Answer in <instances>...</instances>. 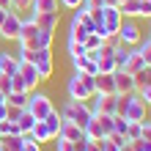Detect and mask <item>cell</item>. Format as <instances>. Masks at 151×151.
Returning <instances> with one entry per match:
<instances>
[{
  "instance_id": "cell-1",
  "label": "cell",
  "mask_w": 151,
  "mask_h": 151,
  "mask_svg": "<svg viewBox=\"0 0 151 151\" xmlns=\"http://www.w3.org/2000/svg\"><path fill=\"white\" fill-rule=\"evenodd\" d=\"M66 93L69 99H77V102H91V96L96 93V77L93 74H83V72H72L66 83Z\"/></svg>"
},
{
  "instance_id": "cell-2",
  "label": "cell",
  "mask_w": 151,
  "mask_h": 151,
  "mask_svg": "<svg viewBox=\"0 0 151 151\" xmlns=\"http://www.w3.org/2000/svg\"><path fill=\"white\" fill-rule=\"evenodd\" d=\"M58 113H60L63 121H72V124H77V127H83V129H85V124L91 121V115H93L91 102H77V99H66Z\"/></svg>"
},
{
  "instance_id": "cell-3",
  "label": "cell",
  "mask_w": 151,
  "mask_h": 151,
  "mask_svg": "<svg viewBox=\"0 0 151 151\" xmlns=\"http://www.w3.org/2000/svg\"><path fill=\"white\" fill-rule=\"evenodd\" d=\"M118 113L127 121H140V124H143L148 107L143 104V99H140L137 93H118Z\"/></svg>"
},
{
  "instance_id": "cell-4",
  "label": "cell",
  "mask_w": 151,
  "mask_h": 151,
  "mask_svg": "<svg viewBox=\"0 0 151 151\" xmlns=\"http://www.w3.org/2000/svg\"><path fill=\"white\" fill-rule=\"evenodd\" d=\"M25 110H28V113H30L36 121H44L50 110H55V104H52V99H50L47 93H41V91H33V93L28 96V107H25Z\"/></svg>"
},
{
  "instance_id": "cell-5",
  "label": "cell",
  "mask_w": 151,
  "mask_h": 151,
  "mask_svg": "<svg viewBox=\"0 0 151 151\" xmlns=\"http://www.w3.org/2000/svg\"><path fill=\"white\" fill-rule=\"evenodd\" d=\"M124 22V17L118 11V6H102V19H99V28H104V41L110 36H115Z\"/></svg>"
},
{
  "instance_id": "cell-6",
  "label": "cell",
  "mask_w": 151,
  "mask_h": 151,
  "mask_svg": "<svg viewBox=\"0 0 151 151\" xmlns=\"http://www.w3.org/2000/svg\"><path fill=\"white\" fill-rule=\"evenodd\" d=\"M115 36H118V41L124 44V47H137V44L143 41V30H140L137 19H124Z\"/></svg>"
},
{
  "instance_id": "cell-7",
  "label": "cell",
  "mask_w": 151,
  "mask_h": 151,
  "mask_svg": "<svg viewBox=\"0 0 151 151\" xmlns=\"http://www.w3.org/2000/svg\"><path fill=\"white\" fill-rule=\"evenodd\" d=\"M33 66H36L39 80H50L52 72H55V58H52V50H36L33 52Z\"/></svg>"
},
{
  "instance_id": "cell-8",
  "label": "cell",
  "mask_w": 151,
  "mask_h": 151,
  "mask_svg": "<svg viewBox=\"0 0 151 151\" xmlns=\"http://www.w3.org/2000/svg\"><path fill=\"white\" fill-rule=\"evenodd\" d=\"M91 110L99 115H115L118 113V93H93Z\"/></svg>"
},
{
  "instance_id": "cell-9",
  "label": "cell",
  "mask_w": 151,
  "mask_h": 151,
  "mask_svg": "<svg viewBox=\"0 0 151 151\" xmlns=\"http://www.w3.org/2000/svg\"><path fill=\"white\" fill-rule=\"evenodd\" d=\"M19 28H22V14H19V11H6V19L0 22V39L17 41Z\"/></svg>"
},
{
  "instance_id": "cell-10",
  "label": "cell",
  "mask_w": 151,
  "mask_h": 151,
  "mask_svg": "<svg viewBox=\"0 0 151 151\" xmlns=\"http://www.w3.org/2000/svg\"><path fill=\"white\" fill-rule=\"evenodd\" d=\"M36 22H33V17L25 19L22 17V28H19V36H17V44H19V50H36Z\"/></svg>"
},
{
  "instance_id": "cell-11",
  "label": "cell",
  "mask_w": 151,
  "mask_h": 151,
  "mask_svg": "<svg viewBox=\"0 0 151 151\" xmlns=\"http://www.w3.org/2000/svg\"><path fill=\"white\" fill-rule=\"evenodd\" d=\"M17 74L22 77V83H25V88H28V93H33V91H36V85L41 83L39 74H36V66H33V63H25V60H19V69H17Z\"/></svg>"
},
{
  "instance_id": "cell-12",
  "label": "cell",
  "mask_w": 151,
  "mask_h": 151,
  "mask_svg": "<svg viewBox=\"0 0 151 151\" xmlns=\"http://www.w3.org/2000/svg\"><path fill=\"white\" fill-rule=\"evenodd\" d=\"M143 66H146L143 55H140L135 47H129V50H127V58H124V63H121V72H127V74H137Z\"/></svg>"
},
{
  "instance_id": "cell-13",
  "label": "cell",
  "mask_w": 151,
  "mask_h": 151,
  "mask_svg": "<svg viewBox=\"0 0 151 151\" xmlns=\"http://www.w3.org/2000/svg\"><path fill=\"white\" fill-rule=\"evenodd\" d=\"M115 77V93H137V83H135V74H127V72H113Z\"/></svg>"
},
{
  "instance_id": "cell-14",
  "label": "cell",
  "mask_w": 151,
  "mask_h": 151,
  "mask_svg": "<svg viewBox=\"0 0 151 151\" xmlns=\"http://www.w3.org/2000/svg\"><path fill=\"white\" fill-rule=\"evenodd\" d=\"M30 17H33V22H36V28H39V30H52V33H55V30H58V25H60V14H58V11L30 14Z\"/></svg>"
},
{
  "instance_id": "cell-15",
  "label": "cell",
  "mask_w": 151,
  "mask_h": 151,
  "mask_svg": "<svg viewBox=\"0 0 151 151\" xmlns=\"http://www.w3.org/2000/svg\"><path fill=\"white\" fill-rule=\"evenodd\" d=\"M58 137H63V140H72V143H77V140H83V137H85V132H83V127H77V124H72V121H60Z\"/></svg>"
},
{
  "instance_id": "cell-16",
  "label": "cell",
  "mask_w": 151,
  "mask_h": 151,
  "mask_svg": "<svg viewBox=\"0 0 151 151\" xmlns=\"http://www.w3.org/2000/svg\"><path fill=\"white\" fill-rule=\"evenodd\" d=\"M17 69H19V58L14 55L11 50H3L0 52V74H17Z\"/></svg>"
},
{
  "instance_id": "cell-17",
  "label": "cell",
  "mask_w": 151,
  "mask_h": 151,
  "mask_svg": "<svg viewBox=\"0 0 151 151\" xmlns=\"http://www.w3.org/2000/svg\"><path fill=\"white\" fill-rule=\"evenodd\" d=\"M72 69L74 72H83V74H93V77L99 74V66H96V60L88 58V52L83 58H72Z\"/></svg>"
},
{
  "instance_id": "cell-18",
  "label": "cell",
  "mask_w": 151,
  "mask_h": 151,
  "mask_svg": "<svg viewBox=\"0 0 151 151\" xmlns=\"http://www.w3.org/2000/svg\"><path fill=\"white\" fill-rule=\"evenodd\" d=\"M72 22H77V25H80V28H83L85 33H93V30H96L93 17H91V11H85V8H77V11L72 14Z\"/></svg>"
},
{
  "instance_id": "cell-19",
  "label": "cell",
  "mask_w": 151,
  "mask_h": 151,
  "mask_svg": "<svg viewBox=\"0 0 151 151\" xmlns=\"http://www.w3.org/2000/svg\"><path fill=\"white\" fill-rule=\"evenodd\" d=\"M124 19H140V0H124L118 6Z\"/></svg>"
},
{
  "instance_id": "cell-20",
  "label": "cell",
  "mask_w": 151,
  "mask_h": 151,
  "mask_svg": "<svg viewBox=\"0 0 151 151\" xmlns=\"http://www.w3.org/2000/svg\"><path fill=\"white\" fill-rule=\"evenodd\" d=\"M30 137L36 140V143H50V140H52V132H50V127L44 121H36V124H33V129H30Z\"/></svg>"
},
{
  "instance_id": "cell-21",
  "label": "cell",
  "mask_w": 151,
  "mask_h": 151,
  "mask_svg": "<svg viewBox=\"0 0 151 151\" xmlns=\"http://www.w3.org/2000/svg\"><path fill=\"white\" fill-rule=\"evenodd\" d=\"M96 93H115V77L113 74H96Z\"/></svg>"
},
{
  "instance_id": "cell-22",
  "label": "cell",
  "mask_w": 151,
  "mask_h": 151,
  "mask_svg": "<svg viewBox=\"0 0 151 151\" xmlns=\"http://www.w3.org/2000/svg\"><path fill=\"white\" fill-rule=\"evenodd\" d=\"M33 14H47V11H58V0H33L30 3Z\"/></svg>"
},
{
  "instance_id": "cell-23",
  "label": "cell",
  "mask_w": 151,
  "mask_h": 151,
  "mask_svg": "<svg viewBox=\"0 0 151 151\" xmlns=\"http://www.w3.org/2000/svg\"><path fill=\"white\" fill-rule=\"evenodd\" d=\"M52 41H55L52 30H39L36 33V50H52Z\"/></svg>"
},
{
  "instance_id": "cell-24",
  "label": "cell",
  "mask_w": 151,
  "mask_h": 151,
  "mask_svg": "<svg viewBox=\"0 0 151 151\" xmlns=\"http://www.w3.org/2000/svg\"><path fill=\"white\" fill-rule=\"evenodd\" d=\"M60 121H63V118H60V113H58V110H50V113H47V118H44V124H47V127H50V132H52V140L58 137Z\"/></svg>"
},
{
  "instance_id": "cell-25",
  "label": "cell",
  "mask_w": 151,
  "mask_h": 151,
  "mask_svg": "<svg viewBox=\"0 0 151 151\" xmlns=\"http://www.w3.org/2000/svg\"><path fill=\"white\" fill-rule=\"evenodd\" d=\"M14 124H17V129H19V135H25V132H30V129H33V124H36V118H33V115H30L28 110H25V113L19 115V118L14 121Z\"/></svg>"
},
{
  "instance_id": "cell-26",
  "label": "cell",
  "mask_w": 151,
  "mask_h": 151,
  "mask_svg": "<svg viewBox=\"0 0 151 151\" xmlns=\"http://www.w3.org/2000/svg\"><path fill=\"white\" fill-rule=\"evenodd\" d=\"M83 44H85V50H88V52L102 50V47H104V36H99V33H88V36L83 39Z\"/></svg>"
},
{
  "instance_id": "cell-27",
  "label": "cell",
  "mask_w": 151,
  "mask_h": 151,
  "mask_svg": "<svg viewBox=\"0 0 151 151\" xmlns=\"http://www.w3.org/2000/svg\"><path fill=\"white\" fill-rule=\"evenodd\" d=\"M66 50H69V58H83L85 52H88V50H85V44H83V41H77V39H69V41H66Z\"/></svg>"
},
{
  "instance_id": "cell-28",
  "label": "cell",
  "mask_w": 151,
  "mask_h": 151,
  "mask_svg": "<svg viewBox=\"0 0 151 151\" xmlns=\"http://www.w3.org/2000/svg\"><path fill=\"white\" fill-rule=\"evenodd\" d=\"M28 96L30 93H19V91H11L6 96V104H14V107H28Z\"/></svg>"
},
{
  "instance_id": "cell-29",
  "label": "cell",
  "mask_w": 151,
  "mask_h": 151,
  "mask_svg": "<svg viewBox=\"0 0 151 151\" xmlns=\"http://www.w3.org/2000/svg\"><path fill=\"white\" fill-rule=\"evenodd\" d=\"M135 50L140 52V55H143V60H146V66H151V36H148V39L143 36V41H140V44H137Z\"/></svg>"
},
{
  "instance_id": "cell-30",
  "label": "cell",
  "mask_w": 151,
  "mask_h": 151,
  "mask_svg": "<svg viewBox=\"0 0 151 151\" xmlns=\"http://www.w3.org/2000/svg\"><path fill=\"white\" fill-rule=\"evenodd\" d=\"M127 127H129V121L124 118L121 113H115V115H113V132H118V135L127 137Z\"/></svg>"
},
{
  "instance_id": "cell-31",
  "label": "cell",
  "mask_w": 151,
  "mask_h": 151,
  "mask_svg": "<svg viewBox=\"0 0 151 151\" xmlns=\"http://www.w3.org/2000/svg\"><path fill=\"white\" fill-rule=\"evenodd\" d=\"M135 83H137V88L151 85V66H143V69H140V72L135 74Z\"/></svg>"
},
{
  "instance_id": "cell-32",
  "label": "cell",
  "mask_w": 151,
  "mask_h": 151,
  "mask_svg": "<svg viewBox=\"0 0 151 151\" xmlns=\"http://www.w3.org/2000/svg\"><path fill=\"white\" fill-rule=\"evenodd\" d=\"M140 129H143V124H140V121H129V127H127V140H129V143L140 140Z\"/></svg>"
},
{
  "instance_id": "cell-33",
  "label": "cell",
  "mask_w": 151,
  "mask_h": 151,
  "mask_svg": "<svg viewBox=\"0 0 151 151\" xmlns=\"http://www.w3.org/2000/svg\"><path fill=\"white\" fill-rule=\"evenodd\" d=\"M8 135H19L14 121H0V137H8Z\"/></svg>"
},
{
  "instance_id": "cell-34",
  "label": "cell",
  "mask_w": 151,
  "mask_h": 151,
  "mask_svg": "<svg viewBox=\"0 0 151 151\" xmlns=\"http://www.w3.org/2000/svg\"><path fill=\"white\" fill-rule=\"evenodd\" d=\"M25 143H22V151H41V143H36V140L30 137V132H25Z\"/></svg>"
},
{
  "instance_id": "cell-35",
  "label": "cell",
  "mask_w": 151,
  "mask_h": 151,
  "mask_svg": "<svg viewBox=\"0 0 151 151\" xmlns=\"http://www.w3.org/2000/svg\"><path fill=\"white\" fill-rule=\"evenodd\" d=\"M83 0H58V8H66V11H77Z\"/></svg>"
},
{
  "instance_id": "cell-36",
  "label": "cell",
  "mask_w": 151,
  "mask_h": 151,
  "mask_svg": "<svg viewBox=\"0 0 151 151\" xmlns=\"http://www.w3.org/2000/svg\"><path fill=\"white\" fill-rule=\"evenodd\" d=\"M25 113V107H14V104H8V113H6V121H17L19 115Z\"/></svg>"
},
{
  "instance_id": "cell-37",
  "label": "cell",
  "mask_w": 151,
  "mask_h": 151,
  "mask_svg": "<svg viewBox=\"0 0 151 151\" xmlns=\"http://www.w3.org/2000/svg\"><path fill=\"white\" fill-rule=\"evenodd\" d=\"M137 96L143 99V104H146V107H151V85H146V88H137Z\"/></svg>"
},
{
  "instance_id": "cell-38",
  "label": "cell",
  "mask_w": 151,
  "mask_h": 151,
  "mask_svg": "<svg viewBox=\"0 0 151 151\" xmlns=\"http://www.w3.org/2000/svg\"><path fill=\"white\" fill-rule=\"evenodd\" d=\"M58 143H55V151H74V143L72 140H63V137H55Z\"/></svg>"
},
{
  "instance_id": "cell-39",
  "label": "cell",
  "mask_w": 151,
  "mask_h": 151,
  "mask_svg": "<svg viewBox=\"0 0 151 151\" xmlns=\"http://www.w3.org/2000/svg\"><path fill=\"white\" fill-rule=\"evenodd\" d=\"M96 143H99V151H121V148L115 146L113 140H107V137H104V140H96Z\"/></svg>"
},
{
  "instance_id": "cell-40",
  "label": "cell",
  "mask_w": 151,
  "mask_h": 151,
  "mask_svg": "<svg viewBox=\"0 0 151 151\" xmlns=\"http://www.w3.org/2000/svg\"><path fill=\"white\" fill-rule=\"evenodd\" d=\"M11 3H14V11H30L33 0H11Z\"/></svg>"
},
{
  "instance_id": "cell-41",
  "label": "cell",
  "mask_w": 151,
  "mask_h": 151,
  "mask_svg": "<svg viewBox=\"0 0 151 151\" xmlns=\"http://www.w3.org/2000/svg\"><path fill=\"white\" fill-rule=\"evenodd\" d=\"M140 137H143V140H151V121H148V118L143 121V129H140Z\"/></svg>"
},
{
  "instance_id": "cell-42",
  "label": "cell",
  "mask_w": 151,
  "mask_h": 151,
  "mask_svg": "<svg viewBox=\"0 0 151 151\" xmlns=\"http://www.w3.org/2000/svg\"><path fill=\"white\" fill-rule=\"evenodd\" d=\"M135 148H137V151H151V140H143V137L135 140Z\"/></svg>"
},
{
  "instance_id": "cell-43",
  "label": "cell",
  "mask_w": 151,
  "mask_h": 151,
  "mask_svg": "<svg viewBox=\"0 0 151 151\" xmlns=\"http://www.w3.org/2000/svg\"><path fill=\"white\" fill-rule=\"evenodd\" d=\"M0 8H3V11H14V3L11 0H0Z\"/></svg>"
},
{
  "instance_id": "cell-44",
  "label": "cell",
  "mask_w": 151,
  "mask_h": 151,
  "mask_svg": "<svg viewBox=\"0 0 151 151\" xmlns=\"http://www.w3.org/2000/svg\"><path fill=\"white\" fill-rule=\"evenodd\" d=\"M6 113H8V104L3 102V104H0V121H6Z\"/></svg>"
},
{
  "instance_id": "cell-45",
  "label": "cell",
  "mask_w": 151,
  "mask_h": 151,
  "mask_svg": "<svg viewBox=\"0 0 151 151\" xmlns=\"http://www.w3.org/2000/svg\"><path fill=\"white\" fill-rule=\"evenodd\" d=\"M85 151H99V143H96V140H91V143H88V148Z\"/></svg>"
},
{
  "instance_id": "cell-46",
  "label": "cell",
  "mask_w": 151,
  "mask_h": 151,
  "mask_svg": "<svg viewBox=\"0 0 151 151\" xmlns=\"http://www.w3.org/2000/svg\"><path fill=\"white\" fill-rule=\"evenodd\" d=\"M121 151H137V148H135V143H124V146H121Z\"/></svg>"
},
{
  "instance_id": "cell-47",
  "label": "cell",
  "mask_w": 151,
  "mask_h": 151,
  "mask_svg": "<svg viewBox=\"0 0 151 151\" xmlns=\"http://www.w3.org/2000/svg\"><path fill=\"white\" fill-rule=\"evenodd\" d=\"M6 19V11H3V8H0V22H3Z\"/></svg>"
},
{
  "instance_id": "cell-48",
  "label": "cell",
  "mask_w": 151,
  "mask_h": 151,
  "mask_svg": "<svg viewBox=\"0 0 151 151\" xmlns=\"http://www.w3.org/2000/svg\"><path fill=\"white\" fill-rule=\"evenodd\" d=\"M3 102H6V93H3V91H0V104H3Z\"/></svg>"
},
{
  "instance_id": "cell-49",
  "label": "cell",
  "mask_w": 151,
  "mask_h": 151,
  "mask_svg": "<svg viewBox=\"0 0 151 151\" xmlns=\"http://www.w3.org/2000/svg\"><path fill=\"white\" fill-rule=\"evenodd\" d=\"M0 151H3V140H0Z\"/></svg>"
},
{
  "instance_id": "cell-50",
  "label": "cell",
  "mask_w": 151,
  "mask_h": 151,
  "mask_svg": "<svg viewBox=\"0 0 151 151\" xmlns=\"http://www.w3.org/2000/svg\"><path fill=\"white\" fill-rule=\"evenodd\" d=\"M115 3H118V6H121V3H124V0H115Z\"/></svg>"
}]
</instances>
